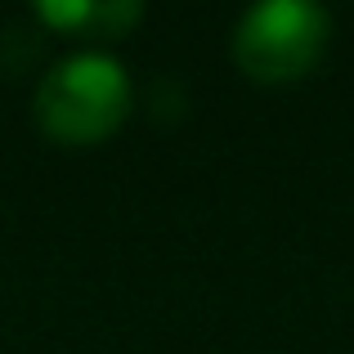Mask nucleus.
Masks as SVG:
<instances>
[{"instance_id":"nucleus-1","label":"nucleus","mask_w":354,"mask_h":354,"mask_svg":"<svg viewBox=\"0 0 354 354\" xmlns=\"http://www.w3.org/2000/svg\"><path fill=\"white\" fill-rule=\"evenodd\" d=\"M130 117V77L108 54H72L36 86V121L59 144H99Z\"/></svg>"},{"instance_id":"nucleus-2","label":"nucleus","mask_w":354,"mask_h":354,"mask_svg":"<svg viewBox=\"0 0 354 354\" xmlns=\"http://www.w3.org/2000/svg\"><path fill=\"white\" fill-rule=\"evenodd\" d=\"M332 36V14L310 0H265L251 5L234 27V63L251 81H301L319 68Z\"/></svg>"}]
</instances>
